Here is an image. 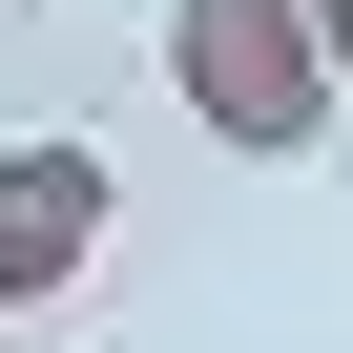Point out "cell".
I'll use <instances>...</instances> for the list:
<instances>
[{"instance_id":"cell-2","label":"cell","mask_w":353,"mask_h":353,"mask_svg":"<svg viewBox=\"0 0 353 353\" xmlns=\"http://www.w3.org/2000/svg\"><path fill=\"white\" fill-rule=\"evenodd\" d=\"M125 188H104V145H0V312H63L104 270Z\"/></svg>"},{"instance_id":"cell-3","label":"cell","mask_w":353,"mask_h":353,"mask_svg":"<svg viewBox=\"0 0 353 353\" xmlns=\"http://www.w3.org/2000/svg\"><path fill=\"white\" fill-rule=\"evenodd\" d=\"M312 21H332V63H353V0H312Z\"/></svg>"},{"instance_id":"cell-1","label":"cell","mask_w":353,"mask_h":353,"mask_svg":"<svg viewBox=\"0 0 353 353\" xmlns=\"http://www.w3.org/2000/svg\"><path fill=\"white\" fill-rule=\"evenodd\" d=\"M166 83H188V125L250 145V166H312L332 104H353V63H332L312 0H166Z\"/></svg>"}]
</instances>
